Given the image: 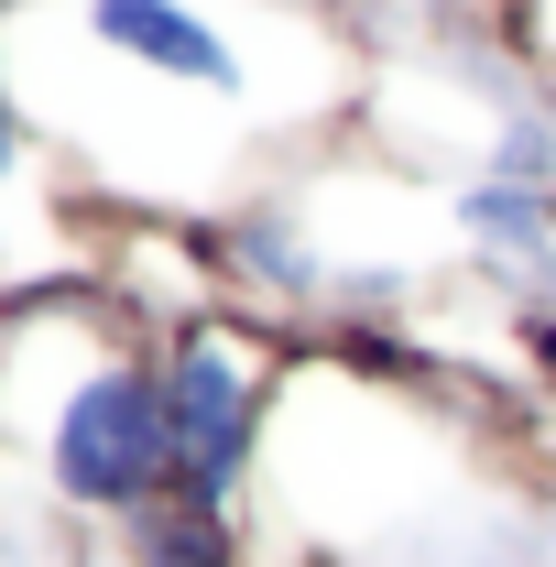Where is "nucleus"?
Returning a JSON list of instances; mask_svg holds the SVG:
<instances>
[{"label": "nucleus", "instance_id": "obj_1", "mask_svg": "<svg viewBox=\"0 0 556 567\" xmlns=\"http://www.w3.org/2000/svg\"><path fill=\"white\" fill-rule=\"evenodd\" d=\"M55 492L87 513H142L175 492V425H164V371H142L132 350L87 360L76 393L55 404Z\"/></svg>", "mask_w": 556, "mask_h": 567}, {"label": "nucleus", "instance_id": "obj_2", "mask_svg": "<svg viewBox=\"0 0 556 567\" xmlns=\"http://www.w3.org/2000/svg\"><path fill=\"white\" fill-rule=\"evenodd\" d=\"M262 393H274V360L251 328L197 317L175 350H164V425H175V492L218 502L251 481V447H262Z\"/></svg>", "mask_w": 556, "mask_h": 567}, {"label": "nucleus", "instance_id": "obj_3", "mask_svg": "<svg viewBox=\"0 0 556 567\" xmlns=\"http://www.w3.org/2000/svg\"><path fill=\"white\" fill-rule=\"evenodd\" d=\"M87 33L110 44V55H132L153 76H186V87H251V55L218 33L208 11H186V0H87Z\"/></svg>", "mask_w": 556, "mask_h": 567}, {"label": "nucleus", "instance_id": "obj_4", "mask_svg": "<svg viewBox=\"0 0 556 567\" xmlns=\"http://www.w3.org/2000/svg\"><path fill=\"white\" fill-rule=\"evenodd\" d=\"M132 557L142 567H240V535H229L218 502L164 492V502H142V513H132Z\"/></svg>", "mask_w": 556, "mask_h": 567}, {"label": "nucleus", "instance_id": "obj_5", "mask_svg": "<svg viewBox=\"0 0 556 567\" xmlns=\"http://www.w3.org/2000/svg\"><path fill=\"white\" fill-rule=\"evenodd\" d=\"M459 218H470V240H481V251H535V240H546V218H556V197L502 186V175H491V186L459 197Z\"/></svg>", "mask_w": 556, "mask_h": 567}, {"label": "nucleus", "instance_id": "obj_6", "mask_svg": "<svg viewBox=\"0 0 556 567\" xmlns=\"http://www.w3.org/2000/svg\"><path fill=\"white\" fill-rule=\"evenodd\" d=\"M524 33H535V55L556 66V0H524Z\"/></svg>", "mask_w": 556, "mask_h": 567}, {"label": "nucleus", "instance_id": "obj_7", "mask_svg": "<svg viewBox=\"0 0 556 567\" xmlns=\"http://www.w3.org/2000/svg\"><path fill=\"white\" fill-rule=\"evenodd\" d=\"M0 164H11V121H0Z\"/></svg>", "mask_w": 556, "mask_h": 567}]
</instances>
